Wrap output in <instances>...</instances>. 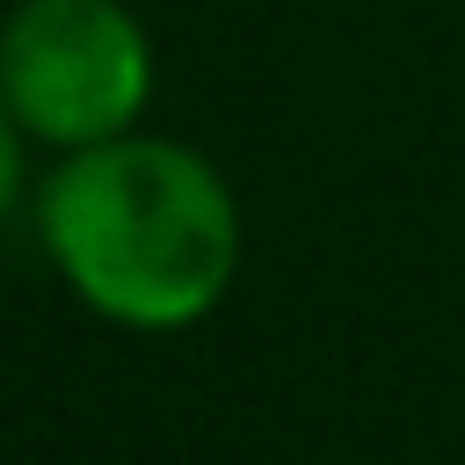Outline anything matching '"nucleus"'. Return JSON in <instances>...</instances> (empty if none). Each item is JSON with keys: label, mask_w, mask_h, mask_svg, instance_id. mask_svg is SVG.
<instances>
[{"label": "nucleus", "mask_w": 465, "mask_h": 465, "mask_svg": "<svg viewBox=\"0 0 465 465\" xmlns=\"http://www.w3.org/2000/svg\"><path fill=\"white\" fill-rule=\"evenodd\" d=\"M36 232L65 291L138 334L218 312L240 269V203L225 174L153 131L73 145L36 189Z\"/></svg>", "instance_id": "nucleus-1"}, {"label": "nucleus", "mask_w": 465, "mask_h": 465, "mask_svg": "<svg viewBox=\"0 0 465 465\" xmlns=\"http://www.w3.org/2000/svg\"><path fill=\"white\" fill-rule=\"evenodd\" d=\"M0 94L36 145H102L153 102V36L124 0H15L0 22Z\"/></svg>", "instance_id": "nucleus-2"}, {"label": "nucleus", "mask_w": 465, "mask_h": 465, "mask_svg": "<svg viewBox=\"0 0 465 465\" xmlns=\"http://www.w3.org/2000/svg\"><path fill=\"white\" fill-rule=\"evenodd\" d=\"M22 124H15V109H7V94H0V218L22 203Z\"/></svg>", "instance_id": "nucleus-3"}]
</instances>
